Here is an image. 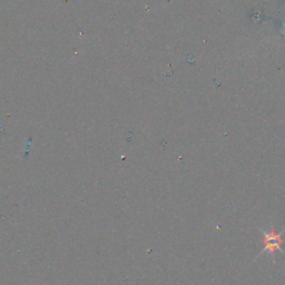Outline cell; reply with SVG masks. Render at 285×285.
I'll return each instance as SVG.
<instances>
[{
  "label": "cell",
  "instance_id": "obj_1",
  "mask_svg": "<svg viewBox=\"0 0 285 285\" xmlns=\"http://www.w3.org/2000/svg\"><path fill=\"white\" fill-rule=\"evenodd\" d=\"M284 232H285V229L278 233H276L274 229H270L269 232L261 231V233H262V236H263V245H264L262 253L268 252L269 254H271V255H274V253L276 251H282L281 245L284 243V241H285L282 239V235L284 234Z\"/></svg>",
  "mask_w": 285,
  "mask_h": 285
}]
</instances>
